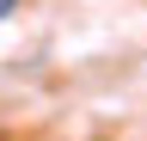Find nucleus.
Listing matches in <instances>:
<instances>
[{
	"label": "nucleus",
	"mask_w": 147,
	"mask_h": 141,
	"mask_svg": "<svg viewBox=\"0 0 147 141\" xmlns=\"http://www.w3.org/2000/svg\"><path fill=\"white\" fill-rule=\"evenodd\" d=\"M18 6H25V0H0V19H12V12H18Z\"/></svg>",
	"instance_id": "f257e3e1"
}]
</instances>
